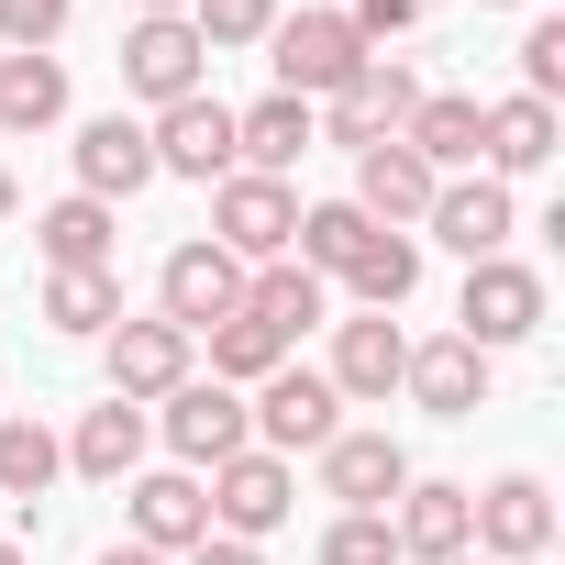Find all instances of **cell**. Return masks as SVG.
Segmentation results:
<instances>
[{
  "label": "cell",
  "instance_id": "cell-24",
  "mask_svg": "<svg viewBox=\"0 0 565 565\" xmlns=\"http://www.w3.org/2000/svg\"><path fill=\"white\" fill-rule=\"evenodd\" d=\"M145 433H156V422H145L134 399H100V411L78 422V444H67V466H78L89 488H122V477L145 466Z\"/></svg>",
  "mask_w": 565,
  "mask_h": 565
},
{
  "label": "cell",
  "instance_id": "cell-11",
  "mask_svg": "<svg viewBox=\"0 0 565 565\" xmlns=\"http://www.w3.org/2000/svg\"><path fill=\"white\" fill-rule=\"evenodd\" d=\"M145 145H156V178H200V189H222V178H233V111H222L211 89L167 100V111L145 122Z\"/></svg>",
  "mask_w": 565,
  "mask_h": 565
},
{
  "label": "cell",
  "instance_id": "cell-28",
  "mask_svg": "<svg viewBox=\"0 0 565 565\" xmlns=\"http://www.w3.org/2000/svg\"><path fill=\"white\" fill-rule=\"evenodd\" d=\"M366 233H377V222H366L355 200H311V211H300V233H289V255H300L311 277H344V266L366 255Z\"/></svg>",
  "mask_w": 565,
  "mask_h": 565
},
{
  "label": "cell",
  "instance_id": "cell-4",
  "mask_svg": "<svg viewBox=\"0 0 565 565\" xmlns=\"http://www.w3.org/2000/svg\"><path fill=\"white\" fill-rule=\"evenodd\" d=\"M455 333H466L477 355L532 344V333H543V277H532L521 255H477V266H466V300H455Z\"/></svg>",
  "mask_w": 565,
  "mask_h": 565
},
{
  "label": "cell",
  "instance_id": "cell-19",
  "mask_svg": "<svg viewBox=\"0 0 565 565\" xmlns=\"http://www.w3.org/2000/svg\"><path fill=\"white\" fill-rule=\"evenodd\" d=\"M399 388H411L433 422H466V411H488V355H477L466 333H444V344H411Z\"/></svg>",
  "mask_w": 565,
  "mask_h": 565
},
{
  "label": "cell",
  "instance_id": "cell-33",
  "mask_svg": "<svg viewBox=\"0 0 565 565\" xmlns=\"http://www.w3.org/2000/svg\"><path fill=\"white\" fill-rule=\"evenodd\" d=\"M189 23H200V45H211V56H244V45H266V34H277V0H189Z\"/></svg>",
  "mask_w": 565,
  "mask_h": 565
},
{
  "label": "cell",
  "instance_id": "cell-32",
  "mask_svg": "<svg viewBox=\"0 0 565 565\" xmlns=\"http://www.w3.org/2000/svg\"><path fill=\"white\" fill-rule=\"evenodd\" d=\"M200 344H211V377H222V388H255V377H277V366H289V344H277V333H266L255 311H233V322H211Z\"/></svg>",
  "mask_w": 565,
  "mask_h": 565
},
{
  "label": "cell",
  "instance_id": "cell-30",
  "mask_svg": "<svg viewBox=\"0 0 565 565\" xmlns=\"http://www.w3.org/2000/svg\"><path fill=\"white\" fill-rule=\"evenodd\" d=\"M56 466H67V444H56L34 411H12V422H0V499H23V510H34V499L56 488Z\"/></svg>",
  "mask_w": 565,
  "mask_h": 565
},
{
  "label": "cell",
  "instance_id": "cell-13",
  "mask_svg": "<svg viewBox=\"0 0 565 565\" xmlns=\"http://www.w3.org/2000/svg\"><path fill=\"white\" fill-rule=\"evenodd\" d=\"M422 233H433V244H455V255L477 266V255H510L521 211H510V189H499V178H444V189H433V211H422Z\"/></svg>",
  "mask_w": 565,
  "mask_h": 565
},
{
  "label": "cell",
  "instance_id": "cell-16",
  "mask_svg": "<svg viewBox=\"0 0 565 565\" xmlns=\"http://www.w3.org/2000/svg\"><path fill=\"white\" fill-rule=\"evenodd\" d=\"M433 189H444V178H433V167H422V156H411V145H399V134H388V145H366V156H355V211H366V222H377V233H411V222H422V211H433Z\"/></svg>",
  "mask_w": 565,
  "mask_h": 565
},
{
  "label": "cell",
  "instance_id": "cell-40",
  "mask_svg": "<svg viewBox=\"0 0 565 565\" xmlns=\"http://www.w3.org/2000/svg\"><path fill=\"white\" fill-rule=\"evenodd\" d=\"M12 200H23V189H12V167H0V222H12Z\"/></svg>",
  "mask_w": 565,
  "mask_h": 565
},
{
  "label": "cell",
  "instance_id": "cell-44",
  "mask_svg": "<svg viewBox=\"0 0 565 565\" xmlns=\"http://www.w3.org/2000/svg\"><path fill=\"white\" fill-rule=\"evenodd\" d=\"M499 12H510V0H499Z\"/></svg>",
  "mask_w": 565,
  "mask_h": 565
},
{
  "label": "cell",
  "instance_id": "cell-22",
  "mask_svg": "<svg viewBox=\"0 0 565 565\" xmlns=\"http://www.w3.org/2000/svg\"><path fill=\"white\" fill-rule=\"evenodd\" d=\"M244 311H255L277 344H300V333L333 311V277H311L300 255H277V266H244Z\"/></svg>",
  "mask_w": 565,
  "mask_h": 565
},
{
  "label": "cell",
  "instance_id": "cell-6",
  "mask_svg": "<svg viewBox=\"0 0 565 565\" xmlns=\"http://www.w3.org/2000/svg\"><path fill=\"white\" fill-rule=\"evenodd\" d=\"M244 422H255L266 455H322V444L344 433V399H333V377H311V366H277V377H255Z\"/></svg>",
  "mask_w": 565,
  "mask_h": 565
},
{
  "label": "cell",
  "instance_id": "cell-18",
  "mask_svg": "<svg viewBox=\"0 0 565 565\" xmlns=\"http://www.w3.org/2000/svg\"><path fill=\"white\" fill-rule=\"evenodd\" d=\"M399 366H411V333L388 322V311H366V322H333V399H388L399 388Z\"/></svg>",
  "mask_w": 565,
  "mask_h": 565
},
{
  "label": "cell",
  "instance_id": "cell-9",
  "mask_svg": "<svg viewBox=\"0 0 565 565\" xmlns=\"http://www.w3.org/2000/svg\"><path fill=\"white\" fill-rule=\"evenodd\" d=\"M466 521H477V554H488V565H532V554L554 543V488L510 466V477L466 488Z\"/></svg>",
  "mask_w": 565,
  "mask_h": 565
},
{
  "label": "cell",
  "instance_id": "cell-42",
  "mask_svg": "<svg viewBox=\"0 0 565 565\" xmlns=\"http://www.w3.org/2000/svg\"><path fill=\"white\" fill-rule=\"evenodd\" d=\"M145 12H189V0H145Z\"/></svg>",
  "mask_w": 565,
  "mask_h": 565
},
{
  "label": "cell",
  "instance_id": "cell-15",
  "mask_svg": "<svg viewBox=\"0 0 565 565\" xmlns=\"http://www.w3.org/2000/svg\"><path fill=\"white\" fill-rule=\"evenodd\" d=\"M388 543H399L411 565H455V554H477L466 488H455V477H411V488H399V510H388Z\"/></svg>",
  "mask_w": 565,
  "mask_h": 565
},
{
  "label": "cell",
  "instance_id": "cell-21",
  "mask_svg": "<svg viewBox=\"0 0 565 565\" xmlns=\"http://www.w3.org/2000/svg\"><path fill=\"white\" fill-rule=\"evenodd\" d=\"M477 134H488V100H466V89H422V111L399 122V145H411L433 178H466V167H477Z\"/></svg>",
  "mask_w": 565,
  "mask_h": 565
},
{
  "label": "cell",
  "instance_id": "cell-35",
  "mask_svg": "<svg viewBox=\"0 0 565 565\" xmlns=\"http://www.w3.org/2000/svg\"><path fill=\"white\" fill-rule=\"evenodd\" d=\"M67 34V0H0V45H12V56H45Z\"/></svg>",
  "mask_w": 565,
  "mask_h": 565
},
{
  "label": "cell",
  "instance_id": "cell-26",
  "mask_svg": "<svg viewBox=\"0 0 565 565\" xmlns=\"http://www.w3.org/2000/svg\"><path fill=\"white\" fill-rule=\"evenodd\" d=\"M344 289H355V311H399L422 289V233H366V255L344 266Z\"/></svg>",
  "mask_w": 565,
  "mask_h": 565
},
{
  "label": "cell",
  "instance_id": "cell-12",
  "mask_svg": "<svg viewBox=\"0 0 565 565\" xmlns=\"http://www.w3.org/2000/svg\"><path fill=\"white\" fill-rule=\"evenodd\" d=\"M189 355H200V344H189L178 322H134V311H122V322L100 333V366H111V399H134V411H145V399H167L178 377H200Z\"/></svg>",
  "mask_w": 565,
  "mask_h": 565
},
{
  "label": "cell",
  "instance_id": "cell-43",
  "mask_svg": "<svg viewBox=\"0 0 565 565\" xmlns=\"http://www.w3.org/2000/svg\"><path fill=\"white\" fill-rule=\"evenodd\" d=\"M455 565H488V554H455Z\"/></svg>",
  "mask_w": 565,
  "mask_h": 565
},
{
  "label": "cell",
  "instance_id": "cell-8",
  "mask_svg": "<svg viewBox=\"0 0 565 565\" xmlns=\"http://www.w3.org/2000/svg\"><path fill=\"white\" fill-rule=\"evenodd\" d=\"M200 78H211V45H200L189 12H145V23L122 34V89H134V100L167 111V100H189Z\"/></svg>",
  "mask_w": 565,
  "mask_h": 565
},
{
  "label": "cell",
  "instance_id": "cell-2",
  "mask_svg": "<svg viewBox=\"0 0 565 565\" xmlns=\"http://www.w3.org/2000/svg\"><path fill=\"white\" fill-rule=\"evenodd\" d=\"M156 433H167V455L200 477V466H222V455H244L255 444V422H244V388H222V377H178L156 411H145Z\"/></svg>",
  "mask_w": 565,
  "mask_h": 565
},
{
  "label": "cell",
  "instance_id": "cell-38",
  "mask_svg": "<svg viewBox=\"0 0 565 565\" xmlns=\"http://www.w3.org/2000/svg\"><path fill=\"white\" fill-rule=\"evenodd\" d=\"M189 565H266V554H255V543H222V532H211V543H189Z\"/></svg>",
  "mask_w": 565,
  "mask_h": 565
},
{
  "label": "cell",
  "instance_id": "cell-36",
  "mask_svg": "<svg viewBox=\"0 0 565 565\" xmlns=\"http://www.w3.org/2000/svg\"><path fill=\"white\" fill-rule=\"evenodd\" d=\"M554 89H565V23L543 12V23L521 34V100H554Z\"/></svg>",
  "mask_w": 565,
  "mask_h": 565
},
{
  "label": "cell",
  "instance_id": "cell-34",
  "mask_svg": "<svg viewBox=\"0 0 565 565\" xmlns=\"http://www.w3.org/2000/svg\"><path fill=\"white\" fill-rule=\"evenodd\" d=\"M322 565H399V543H388V510H344V521L322 532Z\"/></svg>",
  "mask_w": 565,
  "mask_h": 565
},
{
  "label": "cell",
  "instance_id": "cell-25",
  "mask_svg": "<svg viewBox=\"0 0 565 565\" xmlns=\"http://www.w3.org/2000/svg\"><path fill=\"white\" fill-rule=\"evenodd\" d=\"M477 156H488V178H499V189H510V178H532V167L554 156V100H488Z\"/></svg>",
  "mask_w": 565,
  "mask_h": 565
},
{
  "label": "cell",
  "instance_id": "cell-10",
  "mask_svg": "<svg viewBox=\"0 0 565 565\" xmlns=\"http://www.w3.org/2000/svg\"><path fill=\"white\" fill-rule=\"evenodd\" d=\"M233 311H244V266H233L211 233H200V244H178V255H167V277H156V322H178V333L200 344V333H211V322H233Z\"/></svg>",
  "mask_w": 565,
  "mask_h": 565
},
{
  "label": "cell",
  "instance_id": "cell-1",
  "mask_svg": "<svg viewBox=\"0 0 565 565\" xmlns=\"http://www.w3.org/2000/svg\"><path fill=\"white\" fill-rule=\"evenodd\" d=\"M289 233H300V189H289V178L233 167V178L211 189V244H222L233 266H277V255H289Z\"/></svg>",
  "mask_w": 565,
  "mask_h": 565
},
{
  "label": "cell",
  "instance_id": "cell-39",
  "mask_svg": "<svg viewBox=\"0 0 565 565\" xmlns=\"http://www.w3.org/2000/svg\"><path fill=\"white\" fill-rule=\"evenodd\" d=\"M100 565H167V554H145V543H111V554H100Z\"/></svg>",
  "mask_w": 565,
  "mask_h": 565
},
{
  "label": "cell",
  "instance_id": "cell-41",
  "mask_svg": "<svg viewBox=\"0 0 565 565\" xmlns=\"http://www.w3.org/2000/svg\"><path fill=\"white\" fill-rule=\"evenodd\" d=\"M0 565H23V543H12V532H0Z\"/></svg>",
  "mask_w": 565,
  "mask_h": 565
},
{
  "label": "cell",
  "instance_id": "cell-29",
  "mask_svg": "<svg viewBox=\"0 0 565 565\" xmlns=\"http://www.w3.org/2000/svg\"><path fill=\"white\" fill-rule=\"evenodd\" d=\"M45 322L56 333H111L122 322V277L111 266H56L45 277Z\"/></svg>",
  "mask_w": 565,
  "mask_h": 565
},
{
  "label": "cell",
  "instance_id": "cell-31",
  "mask_svg": "<svg viewBox=\"0 0 565 565\" xmlns=\"http://www.w3.org/2000/svg\"><path fill=\"white\" fill-rule=\"evenodd\" d=\"M111 200H56L45 222H34V244H45V266H111Z\"/></svg>",
  "mask_w": 565,
  "mask_h": 565
},
{
  "label": "cell",
  "instance_id": "cell-14",
  "mask_svg": "<svg viewBox=\"0 0 565 565\" xmlns=\"http://www.w3.org/2000/svg\"><path fill=\"white\" fill-rule=\"evenodd\" d=\"M122 499H134V543H145V554L178 565L189 543H211V488H200L189 466H156V477H134Z\"/></svg>",
  "mask_w": 565,
  "mask_h": 565
},
{
  "label": "cell",
  "instance_id": "cell-20",
  "mask_svg": "<svg viewBox=\"0 0 565 565\" xmlns=\"http://www.w3.org/2000/svg\"><path fill=\"white\" fill-rule=\"evenodd\" d=\"M311 145H322V122H311V100H289V89H266L255 111H233V167H255V178H289Z\"/></svg>",
  "mask_w": 565,
  "mask_h": 565
},
{
  "label": "cell",
  "instance_id": "cell-27",
  "mask_svg": "<svg viewBox=\"0 0 565 565\" xmlns=\"http://www.w3.org/2000/svg\"><path fill=\"white\" fill-rule=\"evenodd\" d=\"M67 122V67L56 56H0V134H45Z\"/></svg>",
  "mask_w": 565,
  "mask_h": 565
},
{
  "label": "cell",
  "instance_id": "cell-23",
  "mask_svg": "<svg viewBox=\"0 0 565 565\" xmlns=\"http://www.w3.org/2000/svg\"><path fill=\"white\" fill-rule=\"evenodd\" d=\"M145 178H156V145H145V122L100 111V122L78 134V200H134Z\"/></svg>",
  "mask_w": 565,
  "mask_h": 565
},
{
  "label": "cell",
  "instance_id": "cell-7",
  "mask_svg": "<svg viewBox=\"0 0 565 565\" xmlns=\"http://www.w3.org/2000/svg\"><path fill=\"white\" fill-rule=\"evenodd\" d=\"M411 111H422V78H411L399 56H366V67H355V78H344L311 122H322V145H355V156H366V145H388Z\"/></svg>",
  "mask_w": 565,
  "mask_h": 565
},
{
  "label": "cell",
  "instance_id": "cell-3",
  "mask_svg": "<svg viewBox=\"0 0 565 565\" xmlns=\"http://www.w3.org/2000/svg\"><path fill=\"white\" fill-rule=\"evenodd\" d=\"M266 67H277V89H289V100H333V89L366 67V45H355V23H344V12H277Z\"/></svg>",
  "mask_w": 565,
  "mask_h": 565
},
{
  "label": "cell",
  "instance_id": "cell-37",
  "mask_svg": "<svg viewBox=\"0 0 565 565\" xmlns=\"http://www.w3.org/2000/svg\"><path fill=\"white\" fill-rule=\"evenodd\" d=\"M344 23H355V45H388V34H411V23H422V0H355Z\"/></svg>",
  "mask_w": 565,
  "mask_h": 565
},
{
  "label": "cell",
  "instance_id": "cell-5",
  "mask_svg": "<svg viewBox=\"0 0 565 565\" xmlns=\"http://www.w3.org/2000/svg\"><path fill=\"white\" fill-rule=\"evenodd\" d=\"M289 510H300V477H289V455L244 444V455H222V466H211V532H222V543H266Z\"/></svg>",
  "mask_w": 565,
  "mask_h": 565
},
{
  "label": "cell",
  "instance_id": "cell-17",
  "mask_svg": "<svg viewBox=\"0 0 565 565\" xmlns=\"http://www.w3.org/2000/svg\"><path fill=\"white\" fill-rule=\"evenodd\" d=\"M399 488H411L399 433H333V444H322V499H344V510H388Z\"/></svg>",
  "mask_w": 565,
  "mask_h": 565
}]
</instances>
